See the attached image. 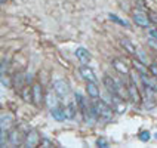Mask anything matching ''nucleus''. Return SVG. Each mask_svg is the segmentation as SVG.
<instances>
[{
    "instance_id": "nucleus-1",
    "label": "nucleus",
    "mask_w": 157,
    "mask_h": 148,
    "mask_svg": "<svg viewBox=\"0 0 157 148\" xmlns=\"http://www.w3.org/2000/svg\"><path fill=\"white\" fill-rule=\"evenodd\" d=\"M94 105H95L96 114H98V122L107 123V122H110V120L113 119L114 110H113V107H111V105H108L107 102L101 101L99 98H98V99H95Z\"/></svg>"
},
{
    "instance_id": "nucleus-2",
    "label": "nucleus",
    "mask_w": 157,
    "mask_h": 148,
    "mask_svg": "<svg viewBox=\"0 0 157 148\" xmlns=\"http://www.w3.org/2000/svg\"><path fill=\"white\" fill-rule=\"evenodd\" d=\"M132 19H133V22H135L136 25L142 27V28H148L150 21H151L150 15H147L142 9H133V10H132Z\"/></svg>"
},
{
    "instance_id": "nucleus-3",
    "label": "nucleus",
    "mask_w": 157,
    "mask_h": 148,
    "mask_svg": "<svg viewBox=\"0 0 157 148\" xmlns=\"http://www.w3.org/2000/svg\"><path fill=\"white\" fill-rule=\"evenodd\" d=\"M53 89L58 93V96L61 98V101H67V98H68V95H70V92H71L70 85L65 80H56L53 83Z\"/></svg>"
},
{
    "instance_id": "nucleus-4",
    "label": "nucleus",
    "mask_w": 157,
    "mask_h": 148,
    "mask_svg": "<svg viewBox=\"0 0 157 148\" xmlns=\"http://www.w3.org/2000/svg\"><path fill=\"white\" fill-rule=\"evenodd\" d=\"M24 139H25V135L22 136V131H21V127H13L12 131L9 132V135H8V144L13 145V147H18V145L24 144Z\"/></svg>"
},
{
    "instance_id": "nucleus-5",
    "label": "nucleus",
    "mask_w": 157,
    "mask_h": 148,
    "mask_svg": "<svg viewBox=\"0 0 157 148\" xmlns=\"http://www.w3.org/2000/svg\"><path fill=\"white\" fill-rule=\"evenodd\" d=\"M140 89L141 87L135 83V82H132L131 77H129V83H128V90H129V99H131L133 104H138L140 101H142V96L140 93Z\"/></svg>"
},
{
    "instance_id": "nucleus-6",
    "label": "nucleus",
    "mask_w": 157,
    "mask_h": 148,
    "mask_svg": "<svg viewBox=\"0 0 157 148\" xmlns=\"http://www.w3.org/2000/svg\"><path fill=\"white\" fill-rule=\"evenodd\" d=\"M59 101H61V98L55 92V89L46 92V95H44V105H46L49 110H52L55 107H59Z\"/></svg>"
},
{
    "instance_id": "nucleus-7",
    "label": "nucleus",
    "mask_w": 157,
    "mask_h": 148,
    "mask_svg": "<svg viewBox=\"0 0 157 148\" xmlns=\"http://www.w3.org/2000/svg\"><path fill=\"white\" fill-rule=\"evenodd\" d=\"M111 65L116 71H119L122 76H129L131 74V68H129V64L124 61L123 58H114L111 61Z\"/></svg>"
},
{
    "instance_id": "nucleus-8",
    "label": "nucleus",
    "mask_w": 157,
    "mask_h": 148,
    "mask_svg": "<svg viewBox=\"0 0 157 148\" xmlns=\"http://www.w3.org/2000/svg\"><path fill=\"white\" fill-rule=\"evenodd\" d=\"M110 98H111L110 104H111V107H113L114 113L123 114L124 111H126V101H124L123 98H120L119 95H111V93H110Z\"/></svg>"
},
{
    "instance_id": "nucleus-9",
    "label": "nucleus",
    "mask_w": 157,
    "mask_h": 148,
    "mask_svg": "<svg viewBox=\"0 0 157 148\" xmlns=\"http://www.w3.org/2000/svg\"><path fill=\"white\" fill-rule=\"evenodd\" d=\"M31 92H33V104L40 107L42 102L44 101V95H43V87L40 83H34L31 86Z\"/></svg>"
},
{
    "instance_id": "nucleus-10",
    "label": "nucleus",
    "mask_w": 157,
    "mask_h": 148,
    "mask_svg": "<svg viewBox=\"0 0 157 148\" xmlns=\"http://www.w3.org/2000/svg\"><path fill=\"white\" fill-rule=\"evenodd\" d=\"M24 145L28 148H33V147H37L40 145V136L37 131H30L28 133L25 135V139H24Z\"/></svg>"
},
{
    "instance_id": "nucleus-11",
    "label": "nucleus",
    "mask_w": 157,
    "mask_h": 148,
    "mask_svg": "<svg viewBox=\"0 0 157 148\" xmlns=\"http://www.w3.org/2000/svg\"><path fill=\"white\" fill-rule=\"evenodd\" d=\"M13 123H15V119L10 113H2V117H0V129L3 131H9L13 127Z\"/></svg>"
},
{
    "instance_id": "nucleus-12",
    "label": "nucleus",
    "mask_w": 157,
    "mask_h": 148,
    "mask_svg": "<svg viewBox=\"0 0 157 148\" xmlns=\"http://www.w3.org/2000/svg\"><path fill=\"white\" fill-rule=\"evenodd\" d=\"M78 74H80V77L83 78L85 82H96V76H95V73H94V70L89 68L85 64L78 68Z\"/></svg>"
},
{
    "instance_id": "nucleus-13",
    "label": "nucleus",
    "mask_w": 157,
    "mask_h": 148,
    "mask_svg": "<svg viewBox=\"0 0 157 148\" xmlns=\"http://www.w3.org/2000/svg\"><path fill=\"white\" fill-rule=\"evenodd\" d=\"M25 83H27V78L22 73H17V74L12 76V86L15 87V90H18V92L22 90V87L25 86Z\"/></svg>"
},
{
    "instance_id": "nucleus-14",
    "label": "nucleus",
    "mask_w": 157,
    "mask_h": 148,
    "mask_svg": "<svg viewBox=\"0 0 157 148\" xmlns=\"http://www.w3.org/2000/svg\"><path fill=\"white\" fill-rule=\"evenodd\" d=\"M76 56H77V59L82 64H85V65H87L89 62H90V59H92V56H90V52L87 51L86 47H77L76 49Z\"/></svg>"
},
{
    "instance_id": "nucleus-15",
    "label": "nucleus",
    "mask_w": 157,
    "mask_h": 148,
    "mask_svg": "<svg viewBox=\"0 0 157 148\" xmlns=\"http://www.w3.org/2000/svg\"><path fill=\"white\" fill-rule=\"evenodd\" d=\"M102 82H104V87L107 89L108 93L117 95V92H116V78H113L111 76H108V74H105L104 78H102Z\"/></svg>"
},
{
    "instance_id": "nucleus-16",
    "label": "nucleus",
    "mask_w": 157,
    "mask_h": 148,
    "mask_svg": "<svg viewBox=\"0 0 157 148\" xmlns=\"http://www.w3.org/2000/svg\"><path fill=\"white\" fill-rule=\"evenodd\" d=\"M86 92L90 99H98L99 98V89L96 86V82H86Z\"/></svg>"
},
{
    "instance_id": "nucleus-17",
    "label": "nucleus",
    "mask_w": 157,
    "mask_h": 148,
    "mask_svg": "<svg viewBox=\"0 0 157 148\" xmlns=\"http://www.w3.org/2000/svg\"><path fill=\"white\" fill-rule=\"evenodd\" d=\"M120 46H122L129 55H136V51H138V49H136V46L132 43L129 39H122V40H120Z\"/></svg>"
},
{
    "instance_id": "nucleus-18",
    "label": "nucleus",
    "mask_w": 157,
    "mask_h": 148,
    "mask_svg": "<svg viewBox=\"0 0 157 148\" xmlns=\"http://www.w3.org/2000/svg\"><path fill=\"white\" fill-rule=\"evenodd\" d=\"M51 116H52L53 120L56 122H64L65 120V114H64V108L62 107H55L51 110Z\"/></svg>"
},
{
    "instance_id": "nucleus-19",
    "label": "nucleus",
    "mask_w": 157,
    "mask_h": 148,
    "mask_svg": "<svg viewBox=\"0 0 157 148\" xmlns=\"http://www.w3.org/2000/svg\"><path fill=\"white\" fill-rule=\"evenodd\" d=\"M64 114H65V120L67 119H73L76 116V107L71 104V102H68V104L64 107Z\"/></svg>"
},
{
    "instance_id": "nucleus-20",
    "label": "nucleus",
    "mask_w": 157,
    "mask_h": 148,
    "mask_svg": "<svg viewBox=\"0 0 157 148\" xmlns=\"http://www.w3.org/2000/svg\"><path fill=\"white\" fill-rule=\"evenodd\" d=\"M132 65L135 67V70L138 71L140 74H145V73H148L147 68L144 67V62L140 61V59H133V61H132Z\"/></svg>"
},
{
    "instance_id": "nucleus-21",
    "label": "nucleus",
    "mask_w": 157,
    "mask_h": 148,
    "mask_svg": "<svg viewBox=\"0 0 157 148\" xmlns=\"http://www.w3.org/2000/svg\"><path fill=\"white\" fill-rule=\"evenodd\" d=\"M108 18H110V19H111L113 22H116V24H120V25L128 27V28H129V22H128V21H123L122 18H119L117 15H114V13H110V15H108Z\"/></svg>"
},
{
    "instance_id": "nucleus-22",
    "label": "nucleus",
    "mask_w": 157,
    "mask_h": 148,
    "mask_svg": "<svg viewBox=\"0 0 157 148\" xmlns=\"http://www.w3.org/2000/svg\"><path fill=\"white\" fill-rule=\"evenodd\" d=\"M138 138H140L141 142H148L151 139V133L148 131H141L140 135H138Z\"/></svg>"
},
{
    "instance_id": "nucleus-23",
    "label": "nucleus",
    "mask_w": 157,
    "mask_h": 148,
    "mask_svg": "<svg viewBox=\"0 0 157 148\" xmlns=\"http://www.w3.org/2000/svg\"><path fill=\"white\" fill-rule=\"evenodd\" d=\"M147 30H148V36L151 37V40H156L157 42V28H151V27H148Z\"/></svg>"
},
{
    "instance_id": "nucleus-24",
    "label": "nucleus",
    "mask_w": 157,
    "mask_h": 148,
    "mask_svg": "<svg viewBox=\"0 0 157 148\" xmlns=\"http://www.w3.org/2000/svg\"><path fill=\"white\" fill-rule=\"evenodd\" d=\"M96 147L105 148V147H108V142H107L104 138H98V139H96Z\"/></svg>"
},
{
    "instance_id": "nucleus-25",
    "label": "nucleus",
    "mask_w": 157,
    "mask_h": 148,
    "mask_svg": "<svg viewBox=\"0 0 157 148\" xmlns=\"http://www.w3.org/2000/svg\"><path fill=\"white\" fill-rule=\"evenodd\" d=\"M148 71H150V74H153V76L157 78V64H156V62L150 65V67H148Z\"/></svg>"
},
{
    "instance_id": "nucleus-26",
    "label": "nucleus",
    "mask_w": 157,
    "mask_h": 148,
    "mask_svg": "<svg viewBox=\"0 0 157 148\" xmlns=\"http://www.w3.org/2000/svg\"><path fill=\"white\" fill-rule=\"evenodd\" d=\"M150 18H151V21L154 22V24H157V12H150Z\"/></svg>"
},
{
    "instance_id": "nucleus-27",
    "label": "nucleus",
    "mask_w": 157,
    "mask_h": 148,
    "mask_svg": "<svg viewBox=\"0 0 157 148\" xmlns=\"http://www.w3.org/2000/svg\"><path fill=\"white\" fill-rule=\"evenodd\" d=\"M40 144H42V145H49V147H52V142H51L49 139H42L40 141Z\"/></svg>"
},
{
    "instance_id": "nucleus-28",
    "label": "nucleus",
    "mask_w": 157,
    "mask_h": 148,
    "mask_svg": "<svg viewBox=\"0 0 157 148\" xmlns=\"http://www.w3.org/2000/svg\"><path fill=\"white\" fill-rule=\"evenodd\" d=\"M25 78H27V85H31V73L25 74Z\"/></svg>"
},
{
    "instance_id": "nucleus-29",
    "label": "nucleus",
    "mask_w": 157,
    "mask_h": 148,
    "mask_svg": "<svg viewBox=\"0 0 157 148\" xmlns=\"http://www.w3.org/2000/svg\"><path fill=\"white\" fill-rule=\"evenodd\" d=\"M0 2H2V5H5V3H6L8 0H0Z\"/></svg>"
},
{
    "instance_id": "nucleus-30",
    "label": "nucleus",
    "mask_w": 157,
    "mask_h": 148,
    "mask_svg": "<svg viewBox=\"0 0 157 148\" xmlns=\"http://www.w3.org/2000/svg\"><path fill=\"white\" fill-rule=\"evenodd\" d=\"M154 138H156V139H157V133H154Z\"/></svg>"
},
{
    "instance_id": "nucleus-31",
    "label": "nucleus",
    "mask_w": 157,
    "mask_h": 148,
    "mask_svg": "<svg viewBox=\"0 0 157 148\" xmlns=\"http://www.w3.org/2000/svg\"><path fill=\"white\" fill-rule=\"evenodd\" d=\"M154 62H156V64H157V59H156V61H154Z\"/></svg>"
}]
</instances>
